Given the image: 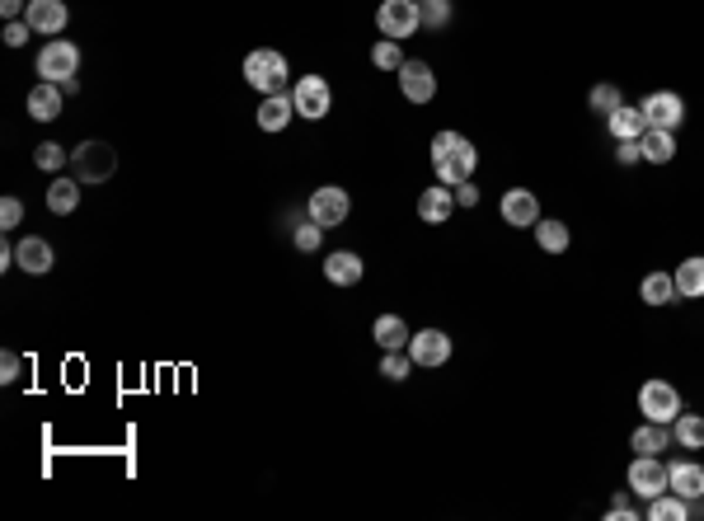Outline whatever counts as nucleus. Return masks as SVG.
<instances>
[{"label": "nucleus", "mask_w": 704, "mask_h": 521, "mask_svg": "<svg viewBox=\"0 0 704 521\" xmlns=\"http://www.w3.org/2000/svg\"><path fill=\"white\" fill-rule=\"evenodd\" d=\"M536 245L545 249V254H564V249L573 245V230H568L559 216H540L536 221Z\"/></svg>", "instance_id": "28"}, {"label": "nucleus", "mask_w": 704, "mask_h": 521, "mask_svg": "<svg viewBox=\"0 0 704 521\" xmlns=\"http://www.w3.org/2000/svg\"><path fill=\"white\" fill-rule=\"evenodd\" d=\"M606 132H611L615 141H639L643 132H648V123H643V108L639 104H620L606 118Z\"/></svg>", "instance_id": "26"}, {"label": "nucleus", "mask_w": 704, "mask_h": 521, "mask_svg": "<svg viewBox=\"0 0 704 521\" xmlns=\"http://www.w3.org/2000/svg\"><path fill=\"white\" fill-rule=\"evenodd\" d=\"M629 446H634V456H662V451H672L676 446L672 423H648L643 418L639 428L629 432Z\"/></svg>", "instance_id": "17"}, {"label": "nucleus", "mask_w": 704, "mask_h": 521, "mask_svg": "<svg viewBox=\"0 0 704 521\" xmlns=\"http://www.w3.org/2000/svg\"><path fill=\"white\" fill-rule=\"evenodd\" d=\"M456 212V193L446 184H432L418 193V221H428V226H446Z\"/></svg>", "instance_id": "18"}, {"label": "nucleus", "mask_w": 704, "mask_h": 521, "mask_svg": "<svg viewBox=\"0 0 704 521\" xmlns=\"http://www.w3.org/2000/svg\"><path fill=\"white\" fill-rule=\"evenodd\" d=\"M24 19H29L33 33H43V38H57V33H66V24H71V10H66V0H29Z\"/></svg>", "instance_id": "15"}, {"label": "nucleus", "mask_w": 704, "mask_h": 521, "mask_svg": "<svg viewBox=\"0 0 704 521\" xmlns=\"http://www.w3.org/2000/svg\"><path fill=\"white\" fill-rule=\"evenodd\" d=\"M291 113H296V99H291V90L263 94V104H259V113H254V123H259L263 132H282V127L291 123Z\"/></svg>", "instance_id": "20"}, {"label": "nucleus", "mask_w": 704, "mask_h": 521, "mask_svg": "<svg viewBox=\"0 0 704 521\" xmlns=\"http://www.w3.org/2000/svg\"><path fill=\"white\" fill-rule=\"evenodd\" d=\"M648 521H690V503L681 498V493H658V498H648V512H643Z\"/></svg>", "instance_id": "29"}, {"label": "nucleus", "mask_w": 704, "mask_h": 521, "mask_svg": "<svg viewBox=\"0 0 704 521\" xmlns=\"http://www.w3.org/2000/svg\"><path fill=\"white\" fill-rule=\"evenodd\" d=\"M676 292L681 301H704V254H690V259L676 263Z\"/></svg>", "instance_id": "25"}, {"label": "nucleus", "mask_w": 704, "mask_h": 521, "mask_svg": "<svg viewBox=\"0 0 704 521\" xmlns=\"http://www.w3.org/2000/svg\"><path fill=\"white\" fill-rule=\"evenodd\" d=\"M66 160H71V151H66L62 141H43V146H33V165L47 169V174L66 169Z\"/></svg>", "instance_id": "33"}, {"label": "nucleus", "mask_w": 704, "mask_h": 521, "mask_svg": "<svg viewBox=\"0 0 704 521\" xmlns=\"http://www.w3.org/2000/svg\"><path fill=\"white\" fill-rule=\"evenodd\" d=\"M62 85H52V80H38L29 90V99H24V108H29L33 123H52V118H62Z\"/></svg>", "instance_id": "19"}, {"label": "nucleus", "mask_w": 704, "mask_h": 521, "mask_svg": "<svg viewBox=\"0 0 704 521\" xmlns=\"http://www.w3.org/2000/svg\"><path fill=\"white\" fill-rule=\"evenodd\" d=\"M418 5H423V29L442 33L451 24V0H418Z\"/></svg>", "instance_id": "35"}, {"label": "nucleus", "mask_w": 704, "mask_h": 521, "mask_svg": "<svg viewBox=\"0 0 704 521\" xmlns=\"http://www.w3.org/2000/svg\"><path fill=\"white\" fill-rule=\"evenodd\" d=\"M19 371H24V362H19V353H0V381H5V385H15V381H19Z\"/></svg>", "instance_id": "41"}, {"label": "nucleus", "mask_w": 704, "mask_h": 521, "mask_svg": "<svg viewBox=\"0 0 704 521\" xmlns=\"http://www.w3.org/2000/svg\"><path fill=\"white\" fill-rule=\"evenodd\" d=\"M672 437L681 451H704V414H686V409H681L672 423Z\"/></svg>", "instance_id": "30"}, {"label": "nucleus", "mask_w": 704, "mask_h": 521, "mask_svg": "<svg viewBox=\"0 0 704 521\" xmlns=\"http://www.w3.org/2000/svg\"><path fill=\"white\" fill-rule=\"evenodd\" d=\"M15 263L24 268V273H33V277L52 273V245H47L43 235H29V240H19V245H15Z\"/></svg>", "instance_id": "21"}, {"label": "nucleus", "mask_w": 704, "mask_h": 521, "mask_svg": "<svg viewBox=\"0 0 704 521\" xmlns=\"http://www.w3.org/2000/svg\"><path fill=\"white\" fill-rule=\"evenodd\" d=\"M19 221H24V202H19V198H5V202H0V226L15 230Z\"/></svg>", "instance_id": "38"}, {"label": "nucleus", "mask_w": 704, "mask_h": 521, "mask_svg": "<svg viewBox=\"0 0 704 521\" xmlns=\"http://www.w3.org/2000/svg\"><path fill=\"white\" fill-rule=\"evenodd\" d=\"M371 338H376V348H381V353H390V348H409L414 329L404 324V315H376V324H371Z\"/></svg>", "instance_id": "24"}, {"label": "nucleus", "mask_w": 704, "mask_h": 521, "mask_svg": "<svg viewBox=\"0 0 704 521\" xmlns=\"http://www.w3.org/2000/svg\"><path fill=\"white\" fill-rule=\"evenodd\" d=\"M33 71H38L43 80H52V85H66V80L80 71V47L66 43V38H52V43H43V52H38Z\"/></svg>", "instance_id": "6"}, {"label": "nucleus", "mask_w": 704, "mask_h": 521, "mask_svg": "<svg viewBox=\"0 0 704 521\" xmlns=\"http://www.w3.org/2000/svg\"><path fill=\"white\" fill-rule=\"evenodd\" d=\"M306 212H310V221H315V226H324V230L343 226V221H348V216H352V198H348V188H338V184L315 188V193H310V202H306Z\"/></svg>", "instance_id": "7"}, {"label": "nucleus", "mask_w": 704, "mask_h": 521, "mask_svg": "<svg viewBox=\"0 0 704 521\" xmlns=\"http://www.w3.org/2000/svg\"><path fill=\"white\" fill-rule=\"evenodd\" d=\"M639 108H643V123L658 127V132H676V127L686 123V99L676 90H653Z\"/></svg>", "instance_id": "10"}, {"label": "nucleus", "mask_w": 704, "mask_h": 521, "mask_svg": "<svg viewBox=\"0 0 704 521\" xmlns=\"http://www.w3.org/2000/svg\"><path fill=\"white\" fill-rule=\"evenodd\" d=\"M620 104H625V94H620V85H611V80H606V85H592V90H587V108H592L597 118H611V113H615Z\"/></svg>", "instance_id": "31"}, {"label": "nucleus", "mask_w": 704, "mask_h": 521, "mask_svg": "<svg viewBox=\"0 0 704 521\" xmlns=\"http://www.w3.org/2000/svg\"><path fill=\"white\" fill-rule=\"evenodd\" d=\"M681 409H686V404H681V390H676L672 381L653 376V381L639 385V414L648 418V423H676Z\"/></svg>", "instance_id": "4"}, {"label": "nucleus", "mask_w": 704, "mask_h": 521, "mask_svg": "<svg viewBox=\"0 0 704 521\" xmlns=\"http://www.w3.org/2000/svg\"><path fill=\"white\" fill-rule=\"evenodd\" d=\"M625 489L634 493V498H658V493H667V460L634 456L625 470Z\"/></svg>", "instance_id": "9"}, {"label": "nucleus", "mask_w": 704, "mask_h": 521, "mask_svg": "<svg viewBox=\"0 0 704 521\" xmlns=\"http://www.w3.org/2000/svg\"><path fill=\"white\" fill-rule=\"evenodd\" d=\"M409 357H414V367H446L451 362V334L442 329H418L409 338Z\"/></svg>", "instance_id": "14"}, {"label": "nucleus", "mask_w": 704, "mask_h": 521, "mask_svg": "<svg viewBox=\"0 0 704 521\" xmlns=\"http://www.w3.org/2000/svg\"><path fill=\"white\" fill-rule=\"evenodd\" d=\"M245 80L259 94H282V90H291V66L277 47H254L245 57Z\"/></svg>", "instance_id": "2"}, {"label": "nucleus", "mask_w": 704, "mask_h": 521, "mask_svg": "<svg viewBox=\"0 0 704 521\" xmlns=\"http://www.w3.org/2000/svg\"><path fill=\"white\" fill-rule=\"evenodd\" d=\"M432 169H437V184L446 188H456L465 184V179H475V169H479V146L465 132H437L432 137Z\"/></svg>", "instance_id": "1"}, {"label": "nucleus", "mask_w": 704, "mask_h": 521, "mask_svg": "<svg viewBox=\"0 0 704 521\" xmlns=\"http://www.w3.org/2000/svg\"><path fill=\"white\" fill-rule=\"evenodd\" d=\"M80 179L76 174H62V179H52V184H47V212L52 216H71L80 207Z\"/></svg>", "instance_id": "22"}, {"label": "nucleus", "mask_w": 704, "mask_h": 521, "mask_svg": "<svg viewBox=\"0 0 704 521\" xmlns=\"http://www.w3.org/2000/svg\"><path fill=\"white\" fill-rule=\"evenodd\" d=\"M362 277H367V263H362V254H352V249H334L324 259V282H334V287H357Z\"/></svg>", "instance_id": "16"}, {"label": "nucleus", "mask_w": 704, "mask_h": 521, "mask_svg": "<svg viewBox=\"0 0 704 521\" xmlns=\"http://www.w3.org/2000/svg\"><path fill=\"white\" fill-rule=\"evenodd\" d=\"M639 146H643V160H648V165H672L676 160V132L648 127V132L639 137Z\"/></svg>", "instance_id": "27"}, {"label": "nucleus", "mask_w": 704, "mask_h": 521, "mask_svg": "<svg viewBox=\"0 0 704 521\" xmlns=\"http://www.w3.org/2000/svg\"><path fill=\"white\" fill-rule=\"evenodd\" d=\"M456 193V207H479V184L475 179H465V184H456L451 188Z\"/></svg>", "instance_id": "42"}, {"label": "nucleus", "mask_w": 704, "mask_h": 521, "mask_svg": "<svg viewBox=\"0 0 704 521\" xmlns=\"http://www.w3.org/2000/svg\"><path fill=\"white\" fill-rule=\"evenodd\" d=\"M291 99H296V118H306V123H320L334 108V90L324 76H301L291 85Z\"/></svg>", "instance_id": "8"}, {"label": "nucleus", "mask_w": 704, "mask_h": 521, "mask_svg": "<svg viewBox=\"0 0 704 521\" xmlns=\"http://www.w3.org/2000/svg\"><path fill=\"white\" fill-rule=\"evenodd\" d=\"M667 489L681 493L686 503H700V498H704V465L695 456L667 460Z\"/></svg>", "instance_id": "12"}, {"label": "nucleus", "mask_w": 704, "mask_h": 521, "mask_svg": "<svg viewBox=\"0 0 704 521\" xmlns=\"http://www.w3.org/2000/svg\"><path fill=\"white\" fill-rule=\"evenodd\" d=\"M381 376L385 381H409L414 376V357H409V348H390V353H381Z\"/></svg>", "instance_id": "32"}, {"label": "nucleus", "mask_w": 704, "mask_h": 521, "mask_svg": "<svg viewBox=\"0 0 704 521\" xmlns=\"http://www.w3.org/2000/svg\"><path fill=\"white\" fill-rule=\"evenodd\" d=\"M291 245L301 249V254H315V249L324 245V226H315V221H306V226L291 230Z\"/></svg>", "instance_id": "36"}, {"label": "nucleus", "mask_w": 704, "mask_h": 521, "mask_svg": "<svg viewBox=\"0 0 704 521\" xmlns=\"http://www.w3.org/2000/svg\"><path fill=\"white\" fill-rule=\"evenodd\" d=\"M395 76H399V94H404L409 104H432V99H437V76H432L428 62L404 57V66H399Z\"/></svg>", "instance_id": "11"}, {"label": "nucleus", "mask_w": 704, "mask_h": 521, "mask_svg": "<svg viewBox=\"0 0 704 521\" xmlns=\"http://www.w3.org/2000/svg\"><path fill=\"white\" fill-rule=\"evenodd\" d=\"M639 160H643L639 141H615V165H639Z\"/></svg>", "instance_id": "40"}, {"label": "nucleus", "mask_w": 704, "mask_h": 521, "mask_svg": "<svg viewBox=\"0 0 704 521\" xmlns=\"http://www.w3.org/2000/svg\"><path fill=\"white\" fill-rule=\"evenodd\" d=\"M498 212H503V226L536 230V221H540V198L531 193V188H507L503 202H498Z\"/></svg>", "instance_id": "13"}, {"label": "nucleus", "mask_w": 704, "mask_h": 521, "mask_svg": "<svg viewBox=\"0 0 704 521\" xmlns=\"http://www.w3.org/2000/svg\"><path fill=\"white\" fill-rule=\"evenodd\" d=\"M639 301H643V306H653V310L676 306V301H681V292H676V277L672 273H648L639 282Z\"/></svg>", "instance_id": "23"}, {"label": "nucleus", "mask_w": 704, "mask_h": 521, "mask_svg": "<svg viewBox=\"0 0 704 521\" xmlns=\"http://www.w3.org/2000/svg\"><path fill=\"white\" fill-rule=\"evenodd\" d=\"M24 10H29V0H0V15L5 19H19Z\"/></svg>", "instance_id": "43"}, {"label": "nucleus", "mask_w": 704, "mask_h": 521, "mask_svg": "<svg viewBox=\"0 0 704 521\" xmlns=\"http://www.w3.org/2000/svg\"><path fill=\"white\" fill-rule=\"evenodd\" d=\"M29 19H10V24H5V47H24L29 43Z\"/></svg>", "instance_id": "39"}, {"label": "nucleus", "mask_w": 704, "mask_h": 521, "mask_svg": "<svg viewBox=\"0 0 704 521\" xmlns=\"http://www.w3.org/2000/svg\"><path fill=\"white\" fill-rule=\"evenodd\" d=\"M606 517H611V521H634V517H639V507H634V493H629V489L615 493L611 507H606Z\"/></svg>", "instance_id": "37"}, {"label": "nucleus", "mask_w": 704, "mask_h": 521, "mask_svg": "<svg viewBox=\"0 0 704 521\" xmlns=\"http://www.w3.org/2000/svg\"><path fill=\"white\" fill-rule=\"evenodd\" d=\"M376 29H381V38H395V43L414 38V33L423 29V5H418V0H381Z\"/></svg>", "instance_id": "5"}, {"label": "nucleus", "mask_w": 704, "mask_h": 521, "mask_svg": "<svg viewBox=\"0 0 704 521\" xmlns=\"http://www.w3.org/2000/svg\"><path fill=\"white\" fill-rule=\"evenodd\" d=\"M113 169H118V151L108 141H80L71 151V174L80 184H104V179H113Z\"/></svg>", "instance_id": "3"}, {"label": "nucleus", "mask_w": 704, "mask_h": 521, "mask_svg": "<svg viewBox=\"0 0 704 521\" xmlns=\"http://www.w3.org/2000/svg\"><path fill=\"white\" fill-rule=\"evenodd\" d=\"M371 66H376V71H399V66H404V47H399L395 38H381V43L371 47Z\"/></svg>", "instance_id": "34"}]
</instances>
